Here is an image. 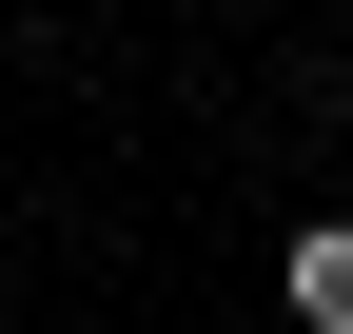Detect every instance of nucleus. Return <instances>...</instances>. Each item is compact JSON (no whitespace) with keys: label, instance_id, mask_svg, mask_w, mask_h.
Segmentation results:
<instances>
[{"label":"nucleus","instance_id":"nucleus-1","mask_svg":"<svg viewBox=\"0 0 353 334\" xmlns=\"http://www.w3.org/2000/svg\"><path fill=\"white\" fill-rule=\"evenodd\" d=\"M275 295H294V334H353V217L294 236V275H275Z\"/></svg>","mask_w":353,"mask_h":334}]
</instances>
